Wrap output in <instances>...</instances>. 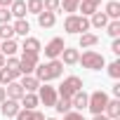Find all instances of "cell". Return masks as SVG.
<instances>
[{"instance_id": "1", "label": "cell", "mask_w": 120, "mask_h": 120, "mask_svg": "<svg viewBox=\"0 0 120 120\" xmlns=\"http://www.w3.org/2000/svg\"><path fill=\"white\" fill-rule=\"evenodd\" d=\"M64 73V64L59 61V59H52V61H45V64H38L33 75L40 80V82H49V80H56V78H61Z\"/></svg>"}, {"instance_id": "2", "label": "cell", "mask_w": 120, "mask_h": 120, "mask_svg": "<svg viewBox=\"0 0 120 120\" xmlns=\"http://www.w3.org/2000/svg\"><path fill=\"white\" fill-rule=\"evenodd\" d=\"M64 31L71 33V35H82V33L90 31V19L80 17V14H68L64 19Z\"/></svg>"}, {"instance_id": "3", "label": "cell", "mask_w": 120, "mask_h": 120, "mask_svg": "<svg viewBox=\"0 0 120 120\" xmlns=\"http://www.w3.org/2000/svg\"><path fill=\"white\" fill-rule=\"evenodd\" d=\"M82 90V78H78V75H68V78H64V82L59 85V90H56V97L59 99H71L75 92H80Z\"/></svg>"}, {"instance_id": "4", "label": "cell", "mask_w": 120, "mask_h": 120, "mask_svg": "<svg viewBox=\"0 0 120 120\" xmlns=\"http://www.w3.org/2000/svg\"><path fill=\"white\" fill-rule=\"evenodd\" d=\"M78 64H82V68H90V71H101L106 66V59H104V54H99L94 49H87V52L80 54Z\"/></svg>"}, {"instance_id": "5", "label": "cell", "mask_w": 120, "mask_h": 120, "mask_svg": "<svg viewBox=\"0 0 120 120\" xmlns=\"http://www.w3.org/2000/svg\"><path fill=\"white\" fill-rule=\"evenodd\" d=\"M106 104H108V94H106L104 90H94L92 94H87V108H90L94 115L104 113Z\"/></svg>"}, {"instance_id": "6", "label": "cell", "mask_w": 120, "mask_h": 120, "mask_svg": "<svg viewBox=\"0 0 120 120\" xmlns=\"http://www.w3.org/2000/svg\"><path fill=\"white\" fill-rule=\"evenodd\" d=\"M56 87H52V85H47V82H42L40 87H38V101L40 104H45V108H54V104H56Z\"/></svg>"}, {"instance_id": "7", "label": "cell", "mask_w": 120, "mask_h": 120, "mask_svg": "<svg viewBox=\"0 0 120 120\" xmlns=\"http://www.w3.org/2000/svg\"><path fill=\"white\" fill-rule=\"evenodd\" d=\"M40 64V54H21V59H19V73L21 75H33V71H35V66Z\"/></svg>"}, {"instance_id": "8", "label": "cell", "mask_w": 120, "mask_h": 120, "mask_svg": "<svg viewBox=\"0 0 120 120\" xmlns=\"http://www.w3.org/2000/svg\"><path fill=\"white\" fill-rule=\"evenodd\" d=\"M64 47H66V42H64V38H52L47 45H45V56L49 59H59L61 56V52H64Z\"/></svg>"}, {"instance_id": "9", "label": "cell", "mask_w": 120, "mask_h": 120, "mask_svg": "<svg viewBox=\"0 0 120 120\" xmlns=\"http://www.w3.org/2000/svg\"><path fill=\"white\" fill-rule=\"evenodd\" d=\"M21 52H26V54H40L42 52V45H40V40L38 38H24V42H21V47H19Z\"/></svg>"}, {"instance_id": "10", "label": "cell", "mask_w": 120, "mask_h": 120, "mask_svg": "<svg viewBox=\"0 0 120 120\" xmlns=\"http://www.w3.org/2000/svg\"><path fill=\"white\" fill-rule=\"evenodd\" d=\"M21 111V104L19 101H12V99H5L3 104H0V113H3L5 118H14L17 113Z\"/></svg>"}, {"instance_id": "11", "label": "cell", "mask_w": 120, "mask_h": 120, "mask_svg": "<svg viewBox=\"0 0 120 120\" xmlns=\"http://www.w3.org/2000/svg\"><path fill=\"white\" fill-rule=\"evenodd\" d=\"M71 108L78 111V113H82V111L87 108V92H85V90H80V92H75V94L71 97Z\"/></svg>"}, {"instance_id": "12", "label": "cell", "mask_w": 120, "mask_h": 120, "mask_svg": "<svg viewBox=\"0 0 120 120\" xmlns=\"http://www.w3.org/2000/svg\"><path fill=\"white\" fill-rule=\"evenodd\" d=\"M78 59H80V52H78L75 47H64L61 59H59V61L66 64V66H75V64H78Z\"/></svg>"}, {"instance_id": "13", "label": "cell", "mask_w": 120, "mask_h": 120, "mask_svg": "<svg viewBox=\"0 0 120 120\" xmlns=\"http://www.w3.org/2000/svg\"><path fill=\"white\" fill-rule=\"evenodd\" d=\"M21 87H24V92H28V94H35L38 92V87L42 85L35 75H21V82H19Z\"/></svg>"}, {"instance_id": "14", "label": "cell", "mask_w": 120, "mask_h": 120, "mask_svg": "<svg viewBox=\"0 0 120 120\" xmlns=\"http://www.w3.org/2000/svg\"><path fill=\"white\" fill-rule=\"evenodd\" d=\"M5 94H7V99H12V101H21V97H24L26 92H24V87L14 80V82L5 85Z\"/></svg>"}, {"instance_id": "15", "label": "cell", "mask_w": 120, "mask_h": 120, "mask_svg": "<svg viewBox=\"0 0 120 120\" xmlns=\"http://www.w3.org/2000/svg\"><path fill=\"white\" fill-rule=\"evenodd\" d=\"M17 52H19V42H17L14 38H12V40H0V54H3L5 59H7V56H14Z\"/></svg>"}, {"instance_id": "16", "label": "cell", "mask_w": 120, "mask_h": 120, "mask_svg": "<svg viewBox=\"0 0 120 120\" xmlns=\"http://www.w3.org/2000/svg\"><path fill=\"white\" fill-rule=\"evenodd\" d=\"M104 115L108 120H118L120 118V99H108V104L104 108Z\"/></svg>"}, {"instance_id": "17", "label": "cell", "mask_w": 120, "mask_h": 120, "mask_svg": "<svg viewBox=\"0 0 120 120\" xmlns=\"http://www.w3.org/2000/svg\"><path fill=\"white\" fill-rule=\"evenodd\" d=\"M10 14L14 19H26V0H14V3L10 5Z\"/></svg>"}, {"instance_id": "18", "label": "cell", "mask_w": 120, "mask_h": 120, "mask_svg": "<svg viewBox=\"0 0 120 120\" xmlns=\"http://www.w3.org/2000/svg\"><path fill=\"white\" fill-rule=\"evenodd\" d=\"M104 14L113 21V19H120V3L118 0H108V3L104 5Z\"/></svg>"}, {"instance_id": "19", "label": "cell", "mask_w": 120, "mask_h": 120, "mask_svg": "<svg viewBox=\"0 0 120 120\" xmlns=\"http://www.w3.org/2000/svg\"><path fill=\"white\" fill-rule=\"evenodd\" d=\"M14 118H17V120H45V113L38 111V108H35V111H26V108H21Z\"/></svg>"}, {"instance_id": "20", "label": "cell", "mask_w": 120, "mask_h": 120, "mask_svg": "<svg viewBox=\"0 0 120 120\" xmlns=\"http://www.w3.org/2000/svg\"><path fill=\"white\" fill-rule=\"evenodd\" d=\"M56 24V14H52V12H40L38 14V26L40 28H52Z\"/></svg>"}, {"instance_id": "21", "label": "cell", "mask_w": 120, "mask_h": 120, "mask_svg": "<svg viewBox=\"0 0 120 120\" xmlns=\"http://www.w3.org/2000/svg\"><path fill=\"white\" fill-rule=\"evenodd\" d=\"M108 21H111V19H108L104 12H94V14L90 17V28H106Z\"/></svg>"}, {"instance_id": "22", "label": "cell", "mask_w": 120, "mask_h": 120, "mask_svg": "<svg viewBox=\"0 0 120 120\" xmlns=\"http://www.w3.org/2000/svg\"><path fill=\"white\" fill-rule=\"evenodd\" d=\"M12 28H14V35H21V38H28V31H31V24H28L26 19H14Z\"/></svg>"}, {"instance_id": "23", "label": "cell", "mask_w": 120, "mask_h": 120, "mask_svg": "<svg viewBox=\"0 0 120 120\" xmlns=\"http://www.w3.org/2000/svg\"><path fill=\"white\" fill-rule=\"evenodd\" d=\"M78 12H82L80 17H92L94 12H99V5H94V3H90V0H80V5H78Z\"/></svg>"}, {"instance_id": "24", "label": "cell", "mask_w": 120, "mask_h": 120, "mask_svg": "<svg viewBox=\"0 0 120 120\" xmlns=\"http://www.w3.org/2000/svg\"><path fill=\"white\" fill-rule=\"evenodd\" d=\"M19 104H21V108H26V111H35L40 101H38V94H28V92H26Z\"/></svg>"}, {"instance_id": "25", "label": "cell", "mask_w": 120, "mask_h": 120, "mask_svg": "<svg viewBox=\"0 0 120 120\" xmlns=\"http://www.w3.org/2000/svg\"><path fill=\"white\" fill-rule=\"evenodd\" d=\"M97 42H99V35H97V33H90V31H87V33L80 35V47H82V49H90V47H94Z\"/></svg>"}, {"instance_id": "26", "label": "cell", "mask_w": 120, "mask_h": 120, "mask_svg": "<svg viewBox=\"0 0 120 120\" xmlns=\"http://www.w3.org/2000/svg\"><path fill=\"white\" fill-rule=\"evenodd\" d=\"M19 75L17 73H12V71H7L5 66L3 68H0V87H5V85H10V82H14Z\"/></svg>"}, {"instance_id": "27", "label": "cell", "mask_w": 120, "mask_h": 120, "mask_svg": "<svg viewBox=\"0 0 120 120\" xmlns=\"http://www.w3.org/2000/svg\"><path fill=\"white\" fill-rule=\"evenodd\" d=\"M78 5H80V0H61L59 10H64V12H68V14H75V12H78Z\"/></svg>"}, {"instance_id": "28", "label": "cell", "mask_w": 120, "mask_h": 120, "mask_svg": "<svg viewBox=\"0 0 120 120\" xmlns=\"http://www.w3.org/2000/svg\"><path fill=\"white\" fill-rule=\"evenodd\" d=\"M26 12L38 17V14L42 12V0H26Z\"/></svg>"}, {"instance_id": "29", "label": "cell", "mask_w": 120, "mask_h": 120, "mask_svg": "<svg viewBox=\"0 0 120 120\" xmlns=\"http://www.w3.org/2000/svg\"><path fill=\"white\" fill-rule=\"evenodd\" d=\"M54 111H56V113H64V115H66L68 111H73V108H71V99H56Z\"/></svg>"}, {"instance_id": "30", "label": "cell", "mask_w": 120, "mask_h": 120, "mask_svg": "<svg viewBox=\"0 0 120 120\" xmlns=\"http://www.w3.org/2000/svg\"><path fill=\"white\" fill-rule=\"evenodd\" d=\"M59 5H61V0H42V12L56 14V12H59Z\"/></svg>"}, {"instance_id": "31", "label": "cell", "mask_w": 120, "mask_h": 120, "mask_svg": "<svg viewBox=\"0 0 120 120\" xmlns=\"http://www.w3.org/2000/svg\"><path fill=\"white\" fill-rule=\"evenodd\" d=\"M106 33H108L111 38H118V35H120V19L108 21V24H106Z\"/></svg>"}, {"instance_id": "32", "label": "cell", "mask_w": 120, "mask_h": 120, "mask_svg": "<svg viewBox=\"0 0 120 120\" xmlns=\"http://www.w3.org/2000/svg\"><path fill=\"white\" fill-rule=\"evenodd\" d=\"M12 38H14L12 24H0V40H12Z\"/></svg>"}, {"instance_id": "33", "label": "cell", "mask_w": 120, "mask_h": 120, "mask_svg": "<svg viewBox=\"0 0 120 120\" xmlns=\"http://www.w3.org/2000/svg\"><path fill=\"white\" fill-rule=\"evenodd\" d=\"M106 73H108L113 80H118V78H120V61H111V64L106 66Z\"/></svg>"}, {"instance_id": "34", "label": "cell", "mask_w": 120, "mask_h": 120, "mask_svg": "<svg viewBox=\"0 0 120 120\" xmlns=\"http://www.w3.org/2000/svg\"><path fill=\"white\" fill-rule=\"evenodd\" d=\"M5 68L12 71V73H17V75H21L19 73V59H14V56H7L5 59Z\"/></svg>"}, {"instance_id": "35", "label": "cell", "mask_w": 120, "mask_h": 120, "mask_svg": "<svg viewBox=\"0 0 120 120\" xmlns=\"http://www.w3.org/2000/svg\"><path fill=\"white\" fill-rule=\"evenodd\" d=\"M10 21H12V14H10V10L0 7V24H10Z\"/></svg>"}, {"instance_id": "36", "label": "cell", "mask_w": 120, "mask_h": 120, "mask_svg": "<svg viewBox=\"0 0 120 120\" xmlns=\"http://www.w3.org/2000/svg\"><path fill=\"white\" fill-rule=\"evenodd\" d=\"M64 120H85V115L78 113V111H68V113L64 115Z\"/></svg>"}, {"instance_id": "37", "label": "cell", "mask_w": 120, "mask_h": 120, "mask_svg": "<svg viewBox=\"0 0 120 120\" xmlns=\"http://www.w3.org/2000/svg\"><path fill=\"white\" fill-rule=\"evenodd\" d=\"M111 52H113V54H120V40H118V38H113V42H111Z\"/></svg>"}, {"instance_id": "38", "label": "cell", "mask_w": 120, "mask_h": 120, "mask_svg": "<svg viewBox=\"0 0 120 120\" xmlns=\"http://www.w3.org/2000/svg\"><path fill=\"white\" fill-rule=\"evenodd\" d=\"M113 97H115V99H120V82H115V85H113Z\"/></svg>"}, {"instance_id": "39", "label": "cell", "mask_w": 120, "mask_h": 120, "mask_svg": "<svg viewBox=\"0 0 120 120\" xmlns=\"http://www.w3.org/2000/svg\"><path fill=\"white\" fill-rule=\"evenodd\" d=\"M14 3V0H0V7H5V10H10V5Z\"/></svg>"}, {"instance_id": "40", "label": "cell", "mask_w": 120, "mask_h": 120, "mask_svg": "<svg viewBox=\"0 0 120 120\" xmlns=\"http://www.w3.org/2000/svg\"><path fill=\"white\" fill-rule=\"evenodd\" d=\"M5 99H7V94H5V87H0V104H3Z\"/></svg>"}, {"instance_id": "41", "label": "cell", "mask_w": 120, "mask_h": 120, "mask_svg": "<svg viewBox=\"0 0 120 120\" xmlns=\"http://www.w3.org/2000/svg\"><path fill=\"white\" fill-rule=\"evenodd\" d=\"M92 120H108V118H106V115H104V113H99V115H94V118H92Z\"/></svg>"}, {"instance_id": "42", "label": "cell", "mask_w": 120, "mask_h": 120, "mask_svg": "<svg viewBox=\"0 0 120 120\" xmlns=\"http://www.w3.org/2000/svg\"><path fill=\"white\" fill-rule=\"evenodd\" d=\"M3 66H5V56L0 54V68H3Z\"/></svg>"}, {"instance_id": "43", "label": "cell", "mask_w": 120, "mask_h": 120, "mask_svg": "<svg viewBox=\"0 0 120 120\" xmlns=\"http://www.w3.org/2000/svg\"><path fill=\"white\" fill-rule=\"evenodd\" d=\"M90 3H94V5H101V0H90Z\"/></svg>"}, {"instance_id": "44", "label": "cell", "mask_w": 120, "mask_h": 120, "mask_svg": "<svg viewBox=\"0 0 120 120\" xmlns=\"http://www.w3.org/2000/svg\"><path fill=\"white\" fill-rule=\"evenodd\" d=\"M45 120H56V118H45Z\"/></svg>"}]
</instances>
